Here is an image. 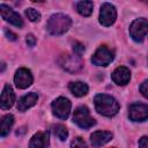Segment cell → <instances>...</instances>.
Segmentation results:
<instances>
[{"label":"cell","mask_w":148,"mask_h":148,"mask_svg":"<svg viewBox=\"0 0 148 148\" xmlns=\"http://www.w3.org/2000/svg\"><path fill=\"white\" fill-rule=\"evenodd\" d=\"M5 34H6V36L8 37V39H10V40H16V35H15L14 32H12L10 30L6 29V30H5Z\"/></svg>","instance_id":"26"},{"label":"cell","mask_w":148,"mask_h":148,"mask_svg":"<svg viewBox=\"0 0 148 148\" xmlns=\"http://www.w3.org/2000/svg\"><path fill=\"white\" fill-rule=\"evenodd\" d=\"M53 132H54V135H56L59 140H61V141L66 140L67 136H68V131H67L66 126H64V125H61V124L56 125V126L53 127Z\"/></svg>","instance_id":"20"},{"label":"cell","mask_w":148,"mask_h":148,"mask_svg":"<svg viewBox=\"0 0 148 148\" xmlns=\"http://www.w3.org/2000/svg\"><path fill=\"white\" fill-rule=\"evenodd\" d=\"M128 117L133 121H143L148 119V104L133 103L128 108Z\"/></svg>","instance_id":"9"},{"label":"cell","mask_w":148,"mask_h":148,"mask_svg":"<svg viewBox=\"0 0 148 148\" xmlns=\"http://www.w3.org/2000/svg\"><path fill=\"white\" fill-rule=\"evenodd\" d=\"M73 121L79 127L84 128V130H88L96 124V120L89 113V109L84 105H81L75 109L74 114H73Z\"/></svg>","instance_id":"3"},{"label":"cell","mask_w":148,"mask_h":148,"mask_svg":"<svg viewBox=\"0 0 148 148\" xmlns=\"http://www.w3.org/2000/svg\"><path fill=\"white\" fill-rule=\"evenodd\" d=\"M25 15L31 22H38L40 20V14L35 8H28L25 10Z\"/></svg>","instance_id":"21"},{"label":"cell","mask_w":148,"mask_h":148,"mask_svg":"<svg viewBox=\"0 0 148 148\" xmlns=\"http://www.w3.org/2000/svg\"><path fill=\"white\" fill-rule=\"evenodd\" d=\"M112 136V133L109 131H96L90 135V142L94 147H99L108 143Z\"/></svg>","instance_id":"14"},{"label":"cell","mask_w":148,"mask_h":148,"mask_svg":"<svg viewBox=\"0 0 148 148\" xmlns=\"http://www.w3.org/2000/svg\"><path fill=\"white\" fill-rule=\"evenodd\" d=\"M68 88H69L71 92H72L74 96H76V97H82V96L87 95V94H88V90H89L87 83L81 82V81L71 82V83L68 84Z\"/></svg>","instance_id":"17"},{"label":"cell","mask_w":148,"mask_h":148,"mask_svg":"<svg viewBox=\"0 0 148 148\" xmlns=\"http://www.w3.org/2000/svg\"><path fill=\"white\" fill-rule=\"evenodd\" d=\"M50 145L49 132H37L30 140L29 146L31 148H45Z\"/></svg>","instance_id":"15"},{"label":"cell","mask_w":148,"mask_h":148,"mask_svg":"<svg viewBox=\"0 0 148 148\" xmlns=\"http://www.w3.org/2000/svg\"><path fill=\"white\" fill-rule=\"evenodd\" d=\"M71 25H72V20L68 15L57 13L49 18L46 28L49 34L53 36H60V35H64L66 31H68Z\"/></svg>","instance_id":"2"},{"label":"cell","mask_w":148,"mask_h":148,"mask_svg":"<svg viewBox=\"0 0 148 148\" xmlns=\"http://www.w3.org/2000/svg\"><path fill=\"white\" fill-rule=\"evenodd\" d=\"M73 51H74V54L81 57V54L84 52V46H83V44L80 43V42H75V43L73 44Z\"/></svg>","instance_id":"22"},{"label":"cell","mask_w":148,"mask_h":148,"mask_svg":"<svg viewBox=\"0 0 148 148\" xmlns=\"http://www.w3.org/2000/svg\"><path fill=\"white\" fill-rule=\"evenodd\" d=\"M14 102H15V94L13 91V88L9 84H6L1 92V101H0L1 109L2 110L10 109L13 106Z\"/></svg>","instance_id":"13"},{"label":"cell","mask_w":148,"mask_h":148,"mask_svg":"<svg viewBox=\"0 0 148 148\" xmlns=\"http://www.w3.org/2000/svg\"><path fill=\"white\" fill-rule=\"evenodd\" d=\"M58 62L61 68L69 73H77L82 69L83 62L81 58L76 54H61L58 59Z\"/></svg>","instance_id":"4"},{"label":"cell","mask_w":148,"mask_h":148,"mask_svg":"<svg viewBox=\"0 0 148 148\" xmlns=\"http://www.w3.org/2000/svg\"><path fill=\"white\" fill-rule=\"evenodd\" d=\"M13 124H14V117L12 114H6V116L2 117V119H1V126H0V134H1L2 138L6 136L9 133Z\"/></svg>","instance_id":"19"},{"label":"cell","mask_w":148,"mask_h":148,"mask_svg":"<svg viewBox=\"0 0 148 148\" xmlns=\"http://www.w3.org/2000/svg\"><path fill=\"white\" fill-rule=\"evenodd\" d=\"M32 2H43L44 0H31Z\"/></svg>","instance_id":"28"},{"label":"cell","mask_w":148,"mask_h":148,"mask_svg":"<svg viewBox=\"0 0 148 148\" xmlns=\"http://www.w3.org/2000/svg\"><path fill=\"white\" fill-rule=\"evenodd\" d=\"M34 81L32 74L28 68H18L14 76V82L18 89H25Z\"/></svg>","instance_id":"10"},{"label":"cell","mask_w":148,"mask_h":148,"mask_svg":"<svg viewBox=\"0 0 148 148\" xmlns=\"http://www.w3.org/2000/svg\"><path fill=\"white\" fill-rule=\"evenodd\" d=\"M0 8H1L2 18H3L5 21L9 22L10 24H13V25H15V27H17V28H21V27L23 25V20L21 18V16H20L16 12H14L9 6L2 3V5L0 6Z\"/></svg>","instance_id":"11"},{"label":"cell","mask_w":148,"mask_h":148,"mask_svg":"<svg viewBox=\"0 0 148 148\" xmlns=\"http://www.w3.org/2000/svg\"><path fill=\"white\" fill-rule=\"evenodd\" d=\"M71 146H72V147H86L87 143L84 142L83 139H81V138H76V139H74V141H72Z\"/></svg>","instance_id":"24"},{"label":"cell","mask_w":148,"mask_h":148,"mask_svg":"<svg viewBox=\"0 0 148 148\" xmlns=\"http://www.w3.org/2000/svg\"><path fill=\"white\" fill-rule=\"evenodd\" d=\"M117 18V10L113 5L105 2L101 6L99 10V23L104 27H110Z\"/></svg>","instance_id":"8"},{"label":"cell","mask_w":148,"mask_h":148,"mask_svg":"<svg viewBox=\"0 0 148 148\" xmlns=\"http://www.w3.org/2000/svg\"><path fill=\"white\" fill-rule=\"evenodd\" d=\"M111 79L112 81L118 84V86H125L130 82V79H131V72L127 67L125 66H120V67H117L113 73L111 74Z\"/></svg>","instance_id":"12"},{"label":"cell","mask_w":148,"mask_h":148,"mask_svg":"<svg viewBox=\"0 0 148 148\" xmlns=\"http://www.w3.org/2000/svg\"><path fill=\"white\" fill-rule=\"evenodd\" d=\"M92 1L91 0H81L76 5V10L82 16H89L92 13Z\"/></svg>","instance_id":"18"},{"label":"cell","mask_w":148,"mask_h":148,"mask_svg":"<svg viewBox=\"0 0 148 148\" xmlns=\"http://www.w3.org/2000/svg\"><path fill=\"white\" fill-rule=\"evenodd\" d=\"M38 101V96L36 92H29L27 95H24L23 97H21L17 102V110L23 112L28 109H30L31 106H34Z\"/></svg>","instance_id":"16"},{"label":"cell","mask_w":148,"mask_h":148,"mask_svg":"<svg viewBox=\"0 0 148 148\" xmlns=\"http://www.w3.org/2000/svg\"><path fill=\"white\" fill-rule=\"evenodd\" d=\"M96 111L105 117H113L119 111V103L117 99L106 94H98L94 98Z\"/></svg>","instance_id":"1"},{"label":"cell","mask_w":148,"mask_h":148,"mask_svg":"<svg viewBox=\"0 0 148 148\" xmlns=\"http://www.w3.org/2000/svg\"><path fill=\"white\" fill-rule=\"evenodd\" d=\"M142 1H145V2H148V0H142Z\"/></svg>","instance_id":"29"},{"label":"cell","mask_w":148,"mask_h":148,"mask_svg":"<svg viewBox=\"0 0 148 148\" xmlns=\"http://www.w3.org/2000/svg\"><path fill=\"white\" fill-rule=\"evenodd\" d=\"M113 58H114L113 52L105 45H102L94 53L91 61L94 65H97V66H108L113 60Z\"/></svg>","instance_id":"7"},{"label":"cell","mask_w":148,"mask_h":148,"mask_svg":"<svg viewBox=\"0 0 148 148\" xmlns=\"http://www.w3.org/2000/svg\"><path fill=\"white\" fill-rule=\"evenodd\" d=\"M130 35L133 40L140 43L148 35V21L146 18H136L131 23Z\"/></svg>","instance_id":"5"},{"label":"cell","mask_w":148,"mask_h":148,"mask_svg":"<svg viewBox=\"0 0 148 148\" xmlns=\"http://www.w3.org/2000/svg\"><path fill=\"white\" fill-rule=\"evenodd\" d=\"M36 37L32 35V34H29V35H27V44H28V46H35L36 45Z\"/></svg>","instance_id":"25"},{"label":"cell","mask_w":148,"mask_h":148,"mask_svg":"<svg viewBox=\"0 0 148 148\" xmlns=\"http://www.w3.org/2000/svg\"><path fill=\"white\" fill-rule=\"evenodd\" d=\"M140 92L148 98V80H145L140 86Z\"/></svg>","instance_id":"23"},{"label":"cell","mask_w":148,"mask_h":148,"mask_svg":"<svg viewBox=\"0 0 148 148\" xmlns=\"http://www.w3.org/2000/svg\"><path fill=\"white\" fill-rule=\"evenodd\" d=\"M139 146L140 147H148V136H142L139 140Z\"/></svg>","instance_id":"27"},{"label":"cell","mask_w":148,"mask_h":148,"mask_svg":"<svg viewBox=\"0 0 148 148\" xmlns=\"http://www.w3.org/2000/svg\"><path fill=\"white\" fill-rule=\"evenodd\" d=\"M52 112L60 119H67L71 113V101L66 97H58L52 102Z\"/></svg>","instance_id":"6"}]
</instances>
